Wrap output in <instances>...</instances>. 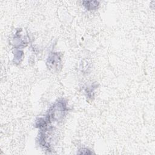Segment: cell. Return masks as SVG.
<instances>
[{"instance_id": "cell-1", "label": "cell", "mask_w": 155, "mask_h": 155, "mask_svg": "<svg viewBox=\"0 0 155 155\" xmlns=\"http://www.w3.org/2000/svg\"><path fill=\"white\" fill-rule=\"evenodd\" d=\"M61 62L60 57L58 53H54L51 54L48 59V66L51 68H55L58 66Z\"/></svg>"}, {"instance_id": "cell-2", "label": "cell", "mask_w": 155, "mask_h": 155, "mask_svg": "<svg viewBox=\"0 0 155 155\" xmlns=\"http://www.w3.org/2000/svg\"><path fill=\"white\" fill-rule=\"evenodd\" d=\"M84 5L88 10H93L97 8V6L99 5V2L97 1H85L84 2Z\"/></svg>"}]
</instances>
